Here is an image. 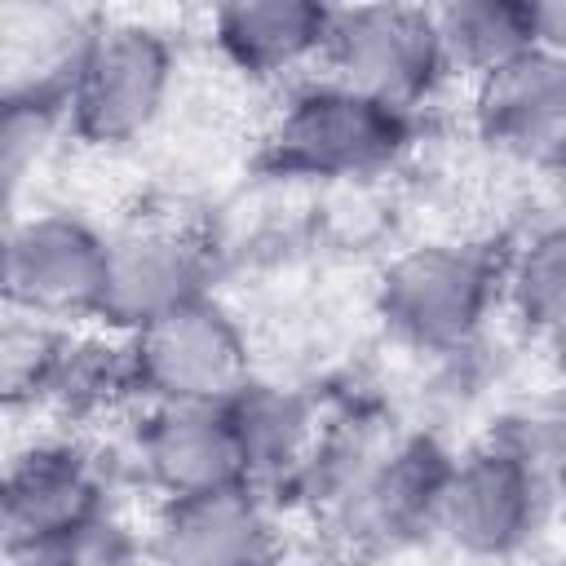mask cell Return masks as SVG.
<instances>
[{"instance_id":"cell-8","label":"cell","mask_w":566,"mask_h":566,"mask_svg":"<svg viewBox=\"0 0 566 566\" xmlns=\"http://www.w3.org/2000/svg\"><path fill=\"white\" fill-rule=\"evenodd\" d=\"M212 248L199 230L181 221H142L106 239V283L97 323L119 336L142 332L146 323L212 296Z\"/></svg>"},{"instance_id":"cell-9","label":"cell","mask_w":566,"mask_h":566,"mask_svg":"<svg viewBox=\"0 0 566 566\" xmlns=\"http://www.w3.org/2000/svg\"><path fill=\"white\" fill-rule=\"evenodd\" d=\"M97 513H106V486L80 447L40 442L0 469V553L13 566Z\"/></svg>"},{"instance_id":"cell-2","label":"cell","mask_w":566,"mask_h":566,"mask_svg":"<svg viewBox=\"0 0 566 566\" xmlns=\"http://www.w3.org/2000/svg\"><path fill=\"white\" fill-rule=\"evenodd\" d=\"M500 305V256L478 243H416L376 287L385 327L420 354H464Z\"/></svg>"},{"instance_id":"cell-1","label":"cell","mask_w":566,"mask_h":566,"mask_svg":"<svg viewBox=\"0 0 566 566\" xmlns=\"http://www.w3.org/2000/svg\"><path fill=\"white\" fill-rule=\"evenodd\" d=\"M411 111L385 106L323 75L283 102L265 137V164L283 177H380L411 150Z\"/></svg>"},{"instance_id":"cell-13","label":"cell","mask_w":566,"mask_h":566,"mask_svg":"<svg viewBox=\"0 0 566 566\" xmlns=\"http://www.w3.org/2000/svg\"><path fill=\"white\" fill-rule=\"evenodd\" d=\"M473 124L500 155L553 168L566 142V53L531 49L473 80Z\"/></svg>"},{"instance_id":"cell-4","label":"cell","mask_w":566,"mask_h":566,"mask_svg":"<svg viewBox=\"0 0 566 566\" xmlns=\"http://www.w3.org/2000/svg\"><path fill=\"white\" fill-rule=\"evenodd\" d=\"M557 500V473L526 460L504 438H486L482 447L451 455L433 531L478 562L517 557L548 522Z\"/></svg>"},{"instance_id":"cell-7","label":"cell","mask_w":566,"mask_h":566,"mask_svg":"<svg viewBox=\"0 0 566 566\" xmlns=\"http://www.w3.org/2000/svg\"><path fill=\"white\" fill-rule=\"evenodd\" d=\"M124 340L133 394L146 398V407L226 402L252 380L248 340L230 310L212 296H199Z\"/></svg>"},{"instance_id":"cell-18","label":"cell","mask_w":566,"mask_h":566,"mask_svg":"<svg viewBox=\"0 0 566 566\" xmlns=\"http://www.w3.org/2000/svg\"><path fill=\"white\" fill-rule=\"evenodd\" d=\"M66 128L62 97L49 93H0V208L49 155L53 137Z\"/></svg>"},{"instance_id":"cell-19","label":"cell","mask_w":566,"mask_h":566,"mask_svg":"<svg viewBox=\"0 0 566 566\" xmlns=\"http://www.w3.org/2000/svg\"><path fill=\"white\" fill-rule=\"evenodd\" d=\"M142 562H146V544L119 517L97 513L18 566H142Z\"/></svg>"},{"instance_id":"cell-5","label":"cell","mask_w":566,"mask_h":566,"mask_svg":"<svg viewBox=\"0 0 566 566\" xmlns=\"http://www.w3.org/2000/svg\"><path fill=\"white\" fill-rule=\"evenodd\" d=\"M106 234L71 212L0 221V305L35 323L97 318Z\"/></svg>"},{"instance_id":"cell-15","label":"cell","mask_w":566,"mask_h":566,"mask_svg":"<svg viewBox=\"0 0 566 566\" xmlns=\"http://www.w3.org/2000/svg\"><path fill=\"white\" fill-rule=\"evenodd\" d=\"M332 4L314 0H234L212 13L217 49L256 80H283L323 57Z\"/></svg>"},{"instance_id":"cell-3","label":"cell","mask_w":566,"mask_h":566,"mask_svg":"<svg viewBox=\"0 0 566 566\" xmlns=\"http://www.w3.org/2000/svg\"><path fill=\"white\" fill-rule=\"evenodd\" d=\"M172 88V44L146 22H93L66 88L62 119L88 146H128L164 111Z\"/></svg>"},{"instance_id":"cell-10","label":"cell","mask_w":566,"mask_h":566,"mask_svg":"<svg viewBox=\"0 0 566 566\" xmlns=\"http://www.w3.org/2000/svg\"><path fill=\"white\" fill-rule=\"evenodd\" d=\"M447 464L451 455L424 433L389 438L367 460V469L345 486L332 513L358 544H371V548L411 544L424 531H433Z\"/></svg>"},{"instance_id":"cell-11","label":"cell","mask_w":566,"mask_h":566,"mask_svg":"<svg viewBox=\"0 0 566 566\" xmlns=\"http://www.w3.org/2000/svg\"><path fill=\"white\" fill-rule=\"evenodd\" d=\"M274 513L252 486L164 500L146 539L150 566H274Z\"/></svg>"},{"instance_id":"cell-6","label":"cell","mask_w":566,"mask_h":566,"mask_svg":"<svg viewBox=\"0 0 566 566\" xmlns=\"http://www.w3.org/2000/svg\"><path fill=\"white\" fill-rule=\"evenodd\" d=\"M318 62L327 66V80L398 111H416L447 80L433 9L424 4L332 9Z\"/></svg>"},{"instance_id":"cell-14","label":"cell","mask_w":566,"mask_h":566,"mask_svg":"<svg viewBox=\"0 0 566 566\" xmlns=\"http://www.w3.org/2000/svg\"><path fill=\"white\" fill-rule=\"evenodd\" d=\"M438 49L447 62V75H491L495 66L531 53L553 49L562 53L566 31V4L557 0H451L433 9Z\"/></svg>"},{"instance_id":"cell-16","label":"cell","mask_w":566,"mask_h":566,"mask_svg":"<svg viewBox=\"0 0 566 566\" xmlns=\"http://www.w3.org/2000/svg\"><path fill=\"white\" fill-rule=\"evenodd\" d=\"M226 411H230V424L243 447L248 486L261 491L265 500H270V491H283V486L296 491L305 455L318 438L314 407L296 389L248 380L234 398H226Z\"/></svg>"},{"instance_id":"cell-17","label":"cell","mask_w":566,"mask_h":566,"mask_svg":"<svg viewBox=\"0 0 566 566\" xmlns=\"http://www.w3.org/2000/svg\"><path fill=\"white\" fill-rule=\"evenodd\" d=\"M500 305L531 340L553 345L566 323V234L557 221L531 226V234L500 256Z\"/></svg>"},{"instance_id":"cell-12","label":"cell","mask_w":566,"mask_h":566,"mask_svg":"<svg viewBox=\"0 0 566 566\" xmlns=\"http://www.w3.org/2000/svg\"><path fill=\"white\" fill-rule=\"evenodd\" d=\"M137 469L159 500L248 486V464L226 402L150 407L137 429Z\"/></svg>"}]
</instances>
